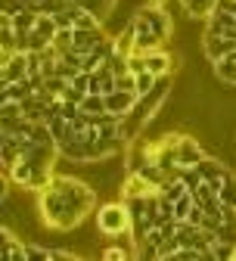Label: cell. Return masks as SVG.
Wrapping results in <instances>:
<instances>
[{
  "mask_svg": "<svg viewBox=\"0 0 236 261\" xmlns=\"http://www.w3.org/2000/svg\"><path fill=\"white\" fill-rule=\"evenodd\" d=\"M96 208V190L78 177L56 174L47 190L38 193V215L50 230H72Z\"/></svg>",
  "mask_w": 236,
  "mask_h": 261,
  "instance_id": "obj_1",
  "label": "cell"
},
{
  "mask_svg": "<svg viewBox=\"0 0 236 261\" xmlns=\"http://www.w3.org/2000/svg\"><path fill=\"white\" fill-rule=\"evenodd\" d=\"M96 227H99V233H103V237H112V240L130 233V212H127L124 199L121 202L99 205L96 208Z\"/></svg>",
  "mask_w": 236,
  "mask_h": 261,
  "instance_id": "obj_2",
  "label": "cell"
},
{
  "mask_svg": "<svg viewBox=\"0 0 236 261\" xmlns=\"http://www.w3.org/2000/svg\"><path fill=\"white\" fill-rule=\"evenodd\" d=\"M168 90H171V75H162V78L155 81V87H152L146 96H140L137 109H134V112L140 115V127H143V124H149V121H152V115L162 109V103L168 100Z\"/></svg>",
  "mask_w": 236,
  "mask_h": 261,
  "instance_id": "obj_3",
  "label": "cell"
},
{
  "mask_svg": "<svg viewBox=\"0 0 236 261\" xmlns=\"http://www.w3.org/2000/svg\"><path fill=\"white\" fill-rule=\"evenodd\" d=\"M130 25H134V50H140V53H152V50H159V47H162V41L155 38V31L149 28V22L143 19V13H140V10L134 13Z\"/></svg>",
  "mask_w": 236,
  "mask_h": 261,
  "instance_id": "obj_4",
  "label": "cell"
},
{
  "mask_svg": "<svg viewBox=\"0 0 236 261\" xmlns=\"http://www.w3.org/2000/svg\"><path fill=\"white\" fill-rule=\"evenodd\" d=\"M140 13H143V19L149 22V28L155 31V38L162 44L171 38V16L165 13V4H155V0H152L149 7H140Z\"/></svg>",
  "mask_w": 236,
  "mask_h": 261,
  "instance_id": "obj_5",
  "label": "cell"
},
{
  "mask_svg": "<svg viewBox=\"0 0 236 261\" xmlns=\"http://www.w3.org/2000/svg\"><path fill=\"white\" fill-rule=\"evenodd\" d=\"M137 103H140V96L134 93V90H112V93H106V112L118 115L121 121H124L127 115H134Z\"/></svg>",
  "mask_w": 236,
  "mask_h": 261,
  "instance_id": "obj_6",
  "label": "cell"
},
{
  "mask_svg": "<svg viewBox=\"0 0 236 261\" xmlns=\"http://www.w3.org/2000/svg\"><path fill=\"white\" fill-rule=\"evenodd\" d=\"M202 50H205L208 62H218V59L236 53V41L227 38V35H212V31H205V38H202Z\"/></svg>",
  "mask_w": 236,
  "mask_h": 261,
  "instance_id": "obj_7",
  "label": "cell"
},
{
  "mask_svg": "<svg viewBox=\"0 0 236 261\" xmlns=\"http://www.w3.org/2000/svg\"><path fill=\"white\" fill-rule=\"evenodd\" d=\"M28 65H31L28 50H16L7 62H0V78H4V84H7V81H22V78H28Z\"/></svg>",
  "mask_w": 236,
  "mask_h": 261,
  "instance_id": "obj_8",
  "label": "cell"
},
{
  "mask_svg": "<svg viewBox=\"0 0 236 261\" xmlns=\"http://www.w3.org/2000/svg\"><path fill=\"white\" fill-rule=\"evenodd\" d=\"M109 35H106V31H103V25H99V28H75V53H90V50H96L99 44H103Z\"/></svg>",
  "mask_w": 236,
  "mask_h": 261,
  "instance_id": "obj_9",
  "label": "cell"
},
{
  "mask_svg": "<svg viewBox=\"0 0 236 261\" xmlns=\"http://www.w3.org/2000/svg\"><path fill=\"white\" fill-rule=\"evenodd\" d=\"M202 159H205V149L199 146V140L190 137V134H180V140H177V168L180 165H199Z\"/></svg>",
  "mask_w": 236,
  "mask_h": 261,
  "instance_id": "obj_10",
  "label": "cell"
},
{
  "mask_svg": "<svg viewBox=\"0 0 236 261\" xmlns=\"http://www.w3.org/2000/svg\"><path fill=\"white\" fill-rule=\"evenodd\" d=\"M196 168H199L202 180H208V184H212V187H218V190H221V184H224V180H227V174H230V168L224 165V162H218V159H212V155H205Z\"/></svg>",
  "mask_w": 236,
  "mask_h": 261,
  "instance_id": "obj_11",
  "label": "cell"
},
{
  "mask_svg": "<svg viewBox=\"0 0 236 261\" xmlns=\"http://www.w3.org/2000/svg\"><path fill=\"white\" fill-rule=\"evenodd\" d=\"M174 62H177V59L168 53V50H162V47H159V50H152V53H146V69H149L155 78L171 75V72H174Z\"/></svg>",
  "mask_w": 236,
  "mask_h": 261,
  "instance_id": "obj_12",
  "label": "cell"
},
{
  "mask_svg": "<svg viewBox=\"0 0 236 261\" xmlns=\"http://www.w3.org/2000/svg\"><path fill=\"white\" fill-rule=\"evenodd\" d=\"M205 22H208L205 31H212V35H227V38H233V28H236V16H233V13H227V10H215Z\"/></svg>",
  "mask_w": 236,
  "mask_h": 261,
  "instance_id": "obj_13",
  "label": "cell"
},
{
  "mask_svg": "<svg viewBox=\"0 0 236 261\" xmlns=\"http://www.w3.org/2000/svg\"><path fill=\"white\" fill-rule=\"evenodd\" d=\"M35 93V81L31 78H22V81H7L4 84V100H16V103H22V100H28V96Z\"/></svg>",
  "mask_w": 236,
  "mask_h": 261,
  "instance_id": "obj_14",
  "label": "cell"
},
{
  "mask_svg": "<svg viewBox=\"0 0 236 261\" xmlns=\"http://www.w3.org/2000/svg\"><path fill=\"white\" fill-rule=\"evenodd\" d=\"M4 174H7V180L10 184H16V187H28V180H31V162L28 159H19L16 165H10V168H4Z\"/></svg>",
  "mask_w": 236,
  "mask_h": 261,
  "instance_id": "obj_15",
  "label": "cell"
},
{
  "mask_svg": "<svg viewBox=\"0 0 236 261\" xmlns=\"http://www.w3.org/2000/svg\"><path fill=\"white\" fill-rule=\"evenodd\" d=\"M180 7L190 13V19H208L218 7V0H180Z\"/></svg>",
  "mask_w": 236,
  "mask_h": 261,
  "instance_id": "obj_16",
  "label": "cell"
},
{
  "mask_svg": "<svg viewBox=\"0 0 236 261\" xmlns=\"http://www.w3.org/2000/svg\"><path fill=\"white\" fill-rule=\"evenodd\" d=\"M212 69H215V75H218L224 84H236V53H230V56L212 62Z\"/></svg>",
  "mask_w": 236,
  "mask_h": 261,
  "instance_id": "obj_17",
  "label": "cell"
},
{
  "mask_svg": "<svg viewBox=\"0 0 236 261\" xmlns=\"http://www.w3.org/2000/svg\"><path fill=\"white\" fill-rule=\"evenodd\" d=\"M72 4H78L81 10L93 13L99 22H106V16H109V13H112V7H115V0H72Z\"/></svg>",
  "mask_w": 236,
  "mask_h": 261,
  "instance_id": "obj_18",
  "label": "cell"
},
{
  "mask_svg": "<svg viewBox=\"0 0 236 261\" xmlns=\"http://www.w3.org/2000/svg\"><path fill=\"white\" fill-rule=\"evenodd\" d=\"M112 41H115V50H118L121 56H130V53H134V25L127 22L124 31H121L118 38H112Z\"/></svg>",
  "mask_w": 236,
  "mask_h": 261,
  "instance_id": "obj_19",
  "label": "cell"
},
{
  "mask_svg": "<svg viewBox=\"0 0 236 261\" xmlns=\"http://www.w3.org/2000/svg\"><path fill=\"white\" fill-rule=\"evenodd\" d=\"M81 112H87V115L106 112V93H87L84 103H81Z\"/></svg>",
  "mask_w": 236,
  "mask_h": 261,
  "instance_id": "obj_20",
  "label": "cell"
},
{
  "mask_svg": "<svg viewBox=\"0 0 236 261\" xmlns=\"http://www.w3.org/2000/svg\"><path fill=\"white\" fill-rule=\"evenodd\" d=\"M218 196H221V202H224V205H233V208H236V174H233V171H230L227 180L221 184Z\"/></svg>",
  "mask_w": 236,
  "mask_h": 261,
  "instance_id": "obj_21",
  "label": "cell"
},
{
  "mask_svg": "<svg viewBox=\"0 0 236 261\" xmlns=\"http://www.w3.org/2000/svg\"><path fill=\"white\" fill-rule=\"evenodd\" d=\"M53 47H56L59 53H69V50L75 47V28H59L56 38H53Z\"/></svg>",
  "mask_w": 236,
  "mask_h": 261,
  "instance_id": "obj_22",
  "label": "cell"
},
{
  "mask_svg": "<svg viewBox=\"0 0 236 261\" xmlns=\"http://www.w3.org/2000/svg\"><path fill=\"white\" fill-rule=\"evenodd\" d=\"M193 205H196V196H193V193H183L180 199L174 202V218H177V221H187L190 212H193Z\"/></svg>",
  "mask_w": 236,
  "mask_h": 261,
  "instance_id": "obj_23",
  "label": "cell"
},
{
  "mask_svg": "<svg viewBox=\"0 0 236 261\" xmlns=\"http://www.w3.org/2000/svg\"><path fill=\"white\" fill-rule=\"evenodd\" d=\"M4 252L10 261H28L25 255V240H13V243H4Z\"/></svg>",
  "mask_w": 236,
  "mask_h": 261,
  "instance_id": "obj_24",
  "label": "cell"
},
{
  "mask_svg": "<svg viewBox=\"0 0 236 261\" xmlns=\"http://www.w3.org/2000/svg\"><path fill=\"white\" fill-rule=\"evenodd\" d=\"M25 255H28V261H50V249L31 243V240H25Z\"/></svg>",
  "mask_w": 236,
  "mask_h": 261,
  "instance_id": "obj_25",
  "label": "cell"
},
{
  "mask_svg": "<svg viewBox=\"0 0 236 261\" xmlns=\"http://www.w3.org/2000/svg\"><path fill=\"white\" fill-rule=\"evenodd\" d=\"M155 81H159V78H155L149 69H146V72H140V75H137V96H146V93L155 87Z\"/></svg>",
  "mask_w": 236,
  "mask_h": 261,
  "instance_id": "obj_26",
  "label": "cell"
},
{
  "mask_svg": "<svg viewBox=\"0 0 236 261\" xmlns=\"http://www.w3.org/2000/svg\"><path fill=\"white\" fill-rule=\"evenodd\" d=\"M127 69H130L134 75H140V72H146V53H140V50H134V53L127 56Z\"/></svg>",
  "mask_w": 236,
  "mask_h": 261,
  "instance_id": "obj_27",
  "label": "cell"
},
{
  "mask_svg": "<svg viewBox=\"0 0 236 261\" xmlns=\"http://www.w3.org/2000/svg\"><path fill=\"white\" fill-rule=\"evenodd\" d=\"M96 75H99V93H112V90H115V81H118V75H112L109 69H99Z\"/></svg>",
  "mask_w": 236,
  "mask_h": 261,
  "instance_id": "obj_28",
  "label": "cell"
},
{
  "mask_svg": "<svg viewBox=\"0 0 236 261\" xmlns=\"http://www.w3.org/2000/svg\"><path fill=\"white\" fill-rule=\"evenodd\" d=\"M115 90H134V93H137V75H134V72H124V75H118V81H115Z\"/></svg>",
  "mask_w": 236,
  "mask_h": 261,
  "instance_id": "obj_29",
  "label": "cell"
},
{
  "mask_svg": "<svg viewBox=\"0 0 236 261\" xmlns=\"http://www.w3.org/2000/svg\"><path fill=\"white\" fill-rule=\"evenodd\" d=\"M130 255H134V252H130V249H121V246H109V249L103 252L106 261H127Z\"/></svg>",
  "mask_w": 236,
  "mask_h": 261,
  "instance_id": "obj_30",
  "label": "cell"
},
{
  "mask_svg": "<svg viewBox=\"0 0 236 261\" xmlns=\"http://www.w3.org/2000/svg\"><path fill=\"white\" fill-rule=\"evenodd\" d=\"M65 258H78V255L69 249H50V261H65Z\"/></svg>",
  "mask_w": 236,
  "mask_h": 261,
  "instance_id": "obj_31",
  "label": "cell"
},
{
  "mask_svg": "<svg viewBox=\"0 0 236 261\" xmlns=\"http://www.w3.org/2000/svg\"><path fill=\"white\" fill-rule=\"evenodd\" d=\"M215 10H227V13L236 16V0H218V7H215Z\"/></svg>",
  "mask_w": 236,
  "mask_h": 261,
  "instance_id": "obj_32",
  "label": "cell"
},
{
  "mask_svg": "<svg viewBox=\"0 0 236 261\" xmlns=\"http://www.w3.org/2000/svg\"><path fill=\"white\" fill-rule=\"evenodd\" d=\"M155 4H165V0H155Z\"/></svg>",
  "mask_w": 236,
  "mask_h": 261,
  "instance_id": "obj_33",
  "label": "cell"
}]
</instances>
